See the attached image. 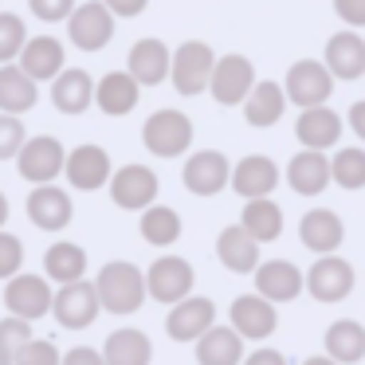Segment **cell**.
<instances>
[{"label": "cell", "instance_id": "cell-1", "mask_svg": "<svg viewBox=\"0 0 365 365\" xmlns=\"http://www.w3.org/2000/svg\"><path fill=\"white\" fill-rule=\"evenodd\" d=\"M95 291H98V307L106 314H138L142 302L150 299L145 294V271L130 259H110L98 267V279H95Z\"/></svg>", "mask_w": 365, "mask_h": 365}, {"label": "cell", "instance_id": "cell-2", "mask_svg": "<svg viewBox=\"0 0 365 365\" xmlns=\"http://www.w3.org/2000/svg\"><path fill=\"white\" fill-rule=\"evenodd\" d=\"M142 142L153 158H181L192 145V118L177 106H161L145 118L142 126Z\"/></svg>", "mask_w": 365, "mask_h": 365}, {"label": "cell", "instance_id": "cell-3", "mask_svg": "<svg viewBox=\"0 0 365 365\" xmlns=\"http://www.w3.org/2000/svg\"><path fill=\"white\" fill-rule=\"evenodd\" d=\"M192 287H197V271L181 255H158L145 267V294L165 302V307H177L181 299H189Z\"/></svg>", "mask_w": 365, "mask_h": 365}, {"label": "cell", "instance_id": "cell-4", "mask_svg": "<svg viewBox=\"0 0 365 365\" xmlns=\"http://www.w3.org/2000/svg\"><path fill=\"white\" fill-rule=\"evenodd\" d=\"M216 67V51L208 48L205 40H185L173 48V63H169V79L181 95H200L208 91V79H212Z\"/></svg>", "mask_w": 365, "mask_h": 365}, {"label": "cell", "instance_id": "cell-5", "mask_svg": "<svg viewBox=\"0 0 365 365\" xmlns=\"http://www.w3.org/2000/svg\"><path fill=\"white\" fill-rule=\"evenodd\" d=\"M51 299H56V287L36 271H20L4 283V310L12 318H24V322L51 314Z\"/></svg>", "mask_w": 365, "mask_h": 365}, {"label": "cell", "instance_id": "cell-6", "mask_svg": "<svg viewBox=\"0 0 365 365\" xmlns=\"http://www.w3.org/2000/svg\"><path fill=\"white\" fill-rule=\"evenodd\" d=\"M158 192H161L158 173L142 161H130V165L110 173V200L126 212H145L150 205H158Z\"/></svg>", "mask_w": 365, "mask_h": 365}, {"label": "cell", "instance_id": "cell-7", "mask_svg": "<svg viewBox=\"0 0 365 365\" xmlns=\"http://www.w3.org/2000/svg\"><path fill=\"white\" fill-rule=\"evenodd\" d=\"M63 165H67V150H63V142H59L56 134L28 138L24 150H20V158H16L20 177L32 181V189L36 185H56V177L63 173Z\"/></svg>", "mask_w": 365, "mask_h": 365}, {"label": "cell", "instance_id": "cell-8", "mask_svg": "<svg viewBox=\"0 0 365 365\" xmlns=\"http://www.w3.org/2000/svg\"><path fill=\"white\" fill-rule=\"evenodd\" d=\"M354 283H357V271H354V263L341 259V255H318L307 267V275H302V287H307L318 302H341L354 291Z\"/></svg>", "mask_w": 365, "mask_h": 365}, {"label": "cell", "instance_id": "cell-9", "mask_svg": "<svg viewBox=\"0 0 365 365\" xmlns=\"http://www.w3.org/2000/svg\"><path fill=\"white\" fill-rule=\"evenodd\" d=\"M287 103H294L299 110H310V106H326V98H330L334 91V75L326 71L322 59H299V63H291V71H287Z\"/></svg>", "mask_w": 365, "mask_h": 365}, {"label": "cell", "instance_id": "cell-10", "mask_svg": "<svg viewBox=\"0 0 365 365\" xmlns=\"http://www.w3.org/2000/svg\"><path fill=\"white\" fill-rule=\"evenodd\" d=\"M255 87V67L247 56L240 51H228V56H216L212 79H208V91L220 106H240Z\"/></svg>", "mask_w": 365, "mask_h": 365}, {"label": "cell", "instance_id": "cell-11", "mask_svg": "<svg viewBox=\"0 0 365 365\" xmlns=\"http://www.w3.org/2000/svg\"><path fill=\"white\" fill-rule=\"evenodd\" d=\"M98 291L95 283L79 279V283H67V287H56V299H51V314L63 330H87L91 322L98 318Z\"/></svg>", "mask_w": 365, "mask_h": 365}, {"label": "cell", "instance_id": "cell-12", "mask_svg": "<svg viewBox=\"0 0 365 365\" xmlns=\"http://www.w3.org/2000/svg\"><path fill=\"white\" fill-rule=\"evenodd\" d=\"M67 36H71V43H75V48H83V51L106 48L110 36H114V12L106 9L103 0L75 4V12L67 16Z\"/></svg>", "mask_w": 365, "mask_h": 365}, {"label": "cell", "instance_id": "cell-13", "mask_svg": "<svg viewBox=\"0 0 365 365\" xmlns=\"http://www.w3.org/2000/svg\"><path fill=\"white\" fill-rule=\"evenodd\" d=\"M228 326L244 341H263V338L275 334L279 310H275V302L259 299L255 291L252 294H240V299H232V307H228Z\"/></svg>", "mask_w": 365, "mask_h": 365}, {"label": "cell", "instance_id": "cell-14", "mask_svg": "<svg viewBox=\"0 0 365 365\" xmlns=\"http://www.w3.org/2000/svg\"><path fill=\"white\" fill-rule=\"evenodd\" d=\"M63 173H67V185H71V189L95 192V189H103V185H110V173H114L110 153L95 142H83V145H75V150H67Z\"/></svg>", "mask_w": 365, "mask_h": 365}, {"label": "cell", "instance_id": "cell-15", "mask_svg": "<svg viewBox=\"0 0 365 365\" xmlns=\"http://www.w3.org/2000/svg\"><path fill=\"white\" fill-rule=\"evenodd\" d=\"M181 181H185V189L197 192V197H216V192L232 181V161L224 158L220 150H197V153L185 158Z\"/></svg>", "mask_w": 365, "mask_h": 365}, {"label": "cell", "instance_id": "cell-16", "mask_svg": "<svg viewBox=\"0 0 365 365\" xmlns=\"http://www.w3.org/2000/svg\"><path fill=\"white\" fill-rule=\"evenodd\" d=\"M169 63H173V51H169V43L158 40V36H142V40L126 51V71L138 87H158V83H165Z\"/></svg>", "mask_w": 365, "mask_h": 365}, {"label": "cell", "instance_id": "cell-17", "mask_svg": "<svg viewBox=\"0 0 365 365\" xmlns=\"http://www.w3.org/2000/svg\"><path fill=\"white\" fill-rule=\"evenodd\" d=\"M212 326H216V302L205 299V294H189L177 307H169L165 314V334L173 341H197Z\"/></svg>", "mask_w": 365, "mask_h": 365}, {"label": "cell", "instance_id": "cell-18", "mask_svg": "<svg viewBox=\"0 0 365 365\" xmlns=\"http://www.w3.org/2000/svg\"><path fill=\"white\" fill-rule=\"evenodd\" d=\"M24 208H28V220H32L36 228H43V232H63L67 224H71V216H75L71 192L59 189V185H36V189L28 192Z\"/></svg>", "mask_w": 365, "mask_h": 365}, {"label": "cell", "instance_id": "cell-19", "mask_svg": "<svg viewBox=\"0 0 365 365\" xmlns=\"http://www.w3.org/2000/svg\"><path fill=\"white\" fill-rule=\"evenodd\" d=\"M232 189L240 192L244 200H259V197H271L279 185V165L267 158V153H247L232 165Z\"/></svg>", "mask_w": 365, "mask_h": 365}, {"label": "cell", "instance_id": "cell-20", "mask_svg": "<svg viewBox=\"0 0 365 365\" xmlns=\"http://www.w3.org/2000/svg\"><path fill=\"white\" fill-rule=\"evenodd\" d=\"M299 240L314 255H334L341 247V240H346V224H341V216L334 208H310L299 220Z\"/></svg>", "mask_w": 365, "mask_h": 365}, {"label": "cell", "instance_id": "cell-21", "mask_svg": "<svg viewBox=\"0 0 365 365\" xmlns=\"http://www.w3.org/2000/svg\"><path fill=\"white\" fill-rule=\"evenodd\" d=\"M63 59H67L63 40H56V36H28L16 67L32 83H43V79H56V75L63 71Z\"/></svg>", "mask_w": 365, "mask_h": 365}, {"label": "cell", "instance_id": "cell-22", "mask_svg": "<svg viewBox=\"0 0 365 365\" xmlns=\"http://www.w3.org/2000/svg\"><path fill=\"white\" fill-rule=\"evenodd\" d=\"M302 291V271L291 259H263L255 267V294L267 302H291Z\"/></svg>", "mask_w": 365, "mask_h": 365}, {"label": "cell", "instance_id": "cell-23", "mask_svg": "<svg viewBox=\"0 0 365 365\" xmlns=\"http://www.w3.org/2000/svg\"><path fill=\"white\" fill-rule=\"evenodd\" d=\"M294 134H299L302 150L326 153V150H330V145L341 138V114L334 110V106H310V110H299Z\"/></svg>", "mask_w": 365, "mask_h": 365}, {"label": "cell", "instance_id": "cell-24", "mask_svg": "<svg viewBox=\"0 0 365 365\" xmlns=\"http://www.w3.org/2000/svg\"><path fill=\"white\" fill-rule=\"evenodd\" d=\"M51 103L59 114H83L87 106H95V79L83 67H63L51 79Z\"/></svg>", "mask_w": 365, "mask_h": 365}, {"label": "cell", "instance_id": "cell-25", "mask_svg": "<svg viewBox=\"0 0 365 365\" xmlns=\"http://www.w3.org/2000/svg\"><path fill=\"white\" fill-rule=\"evenodd\" d=\"M103 361L106 365H150L153 361V341L138 326H118L103 341Z\"/></svg>", "mask_w": 365, "mask_h": 365}, {"label": "cell", "instance_id": "cell-26", "mask_svg": "<svg viewBox=\"0 0 365 365\" xmlns=\"http://www.w3.org/2000/svg\"><path fill=\"white\" fill-rule=\"evenodd\" d=\"M138 98H142V87L130 79L126 67H118V71H106L103 79L95 83V103H98V110L110 114V118L130 114V110L138 106Z\"/></svg>", "mask_w": 365, "mask_h": 365}, {"label": "cell", "instance_id": "cell-27", "mask_svg": "<svg viewBox=\"0 0 365 365\" xmlns=\"http://www.w3.org/2000/svg\"><path fill=\"white\" fill-rule=\"evenodd\" d=\"M287 185H291L299 197H318V192L330 185V158L318 150H299L287 161Z\"/></svg>", "mask_w": 365, "mask_h": 365}, {"label": "cell", "instance_id": "cell-28", "mask_svg": "<svg viewBox=\"0 0 365 365\" xmlns=\"http://www.w3.org/2000/svg\"><path fill=\"white\" fill-rule=\"evenodd\" d=\"M216 259H220L228 271H236V275H255V267L263 263L259 259V244H255L240 224H228V228L216 236Z\"/></svg>", "mask_w": 365, "mask_h": 365}, {"label": "cell", "instance_id": "cell-29", "mask_svg": "<svg viewBox=\"0 0 365 365\" xmlns=\"http://www.w3.org/2000/svg\"><path fill=\"white\" fill-rule=\"evenodd\" d=\"M322 63L334 79H357V75H365V40L357 32H334L326 40Z\"/></svg>", "mask_w": 365, "mask_h": 365}, {"label": "cell", "instance_id": "cell-30", "mask_svg": "<svg viewBox=\"0 0 365 365\" xmlns=\"http://www.w3.org/2000/svg\"><path fill=\"white\" fill-rule=\"evenodd\" d=\"M197 365H244V338H240L232 326L216 322L208 334H200L197 341Z\"/></svg>", "mask_w": 365, "mask_h": 365}, {"label": "cell", "instance_id": "cell-31", "mask_svg": "<svg viewBox=\"0 0 365 365\" xmlns=\"http://www.w3.org/2000/svg\"><path fill=\"white\" fill-rule=\"evenodd\" d=\"M87 252H83L79 244H71V240H56V244L43 252V279L48 283H79V279H87Z\"/></svg>", "mask_w": 365, "mask_h": 365}, {"label": "cell", "instance_id": "cell-32", "mask_svg": "<svg viewBox=\"0 0 365 365\" xmlns=\"http://www.w3.org/2000/svg\"><path fill=\"white\" fill-rule=\"evenodd\" d=\"M287 110V91L275 79H255L252 95L244 98V118L252 126H275Z\"/></svg>", "mask_w": 365, "mask_h": 365}, {"label": "cell", "instance_id": "cell-33", "mask_svg": "<svg viewBox=\"0 0 365 365\" xmlns=\"http://www.w3.org/2000/svg\"><path fill=\"white\" fill-rule=\"evenodd\" d=\"M326 357H334L338 365H354L365 357V326L357 318H338V322L326 326Z\"/></svg>", "mask_w": 365, "mask_h": 365}, {"label": "cell", "instance_id": "cell-34", "mask_svg": "<svg viewBox=\"0 0 365 365\" xmlns=\"http://www.w3.org/2000/svg\"><path fill=\"white\" fill-rule=\"evenodd\" d=\"M240 228H244L259 247H263V244H271V240L283 236V208H279L271 197L247 200L244 212H240Z\"/></svg>", "mask_w": 365, "mask_h": 365}, {"label": "cell", "instance_id": "cell-35", "mask_svg": "<svg viewBox=\"0 0 365 365\" xmlns=\"http://www.w3.org/2000/svg\"><path fill=\"white\" fill-rule=\"evenodd\" d=\"M40 98V83H32L16 63H4L0 67V114H24L36 106Z\"/></svg>", "mask_w": 365, "mask_h": 365}, {"label": "cell", "instance_id": "cell-36", "mask_svg": "<svg viewBox=\"0 0 365 365\" xmlns=\"http://www.w3.org/2000/svg\"><path fill=\"white\" fill-rule=\"evenodd\" d=\"M138 232H142L145 244L153 247H169L181 240V212L169 205H150L142 212V220H138Z\"/></svg>", "mask_w": 365, "mask_h": 365}, {"label": "cell", "instance_id": "cell-37", "mask_svg": "<svg viewBox=\"0 0 365 365\" xmlns=\"http://www.w3.org/2000/svg\"><path fill=\"white\" fill-rule=\"evenodd\" d=\"M330 181L341 189H365V145H341L330 158Z\"/></svg>", "mask_w": 365, "mask_h": 365}, {"label": "cell", "instance_id": "cell-38", "mask_svg": "<svg viewBox=\"0 0 365 365\" xmlns=\"http://www.w3.org/2000/svg\"><path fill=\"white\" fill-rule=\"evenodd\" d=\"M32 322H24V318H0V365H16V357L28 349V341H32Z\"/></svg>", "mask_w": 365, "mask_h": 365}, {"label": "cell", "instance_id": "cell-39", "mask_svg": "<svg viewBox=\"0 0 365 365\" xmlns=\"http://www.w3.org/2000/svg\"><path fill=\"white\" fill-rule=\"evenodd\" d=\"M28 43V24L20 12H4L0 9V67L4 63H16L20 51Z\"/></svg>", "mask_w": 365, "mask_h": 365}, {"label": "cell", "instance_id": "cell-40", "mask_svg": "<svg viewBox=\"0 0 365 365\" xmlns=\"http://www.w3.org/2000/svg\"><path fill=\"white\" fill-rule=\"evenodd\" d=\"M24 267V240L16 232L0 228V283H9L12 275H20Z\"/></svg>", "mask_w": 365, "mask_h": 365}, {"label": "cell", "instance_id": "cell-41", "mask_svg": "<svg viewBox=\"0 0 365 365\" xmlns=\"http://www.w3.org/2000/svg\"><path fill=\"white\" fill-rule=\"evenodd\" d=\"M24 142H28V130H24V122H20L16 114H0V161L20 158V150H24Z\"/></svg>", "mask_w": 365, "mask_h": 365}, {"label": "cell", "instance_id": "cell-42", "mask_svg": "<svg viewBox=\"0 0 365 365\" xmlns=\"http://www.w3.org/2000/svg\"><path fill=\"white\" fill-rule=\"evenodd\" d=\"M59 361H63V354L51 338H32L28 349L16 357V365H59Z\"/></svg>", "mask_w": 365, "mask_h": 365}, {"label": "cell", "instance_id": "cell-43", "mask_svg": "<svg viewBox=\"0 0 365 365\" xmlns=\"http://www.w3.org/2000/svg\"><path fill=\"white\" fill-rule=\"evenodd\" d=\"M28 9H32L40 20L56 24V20H67L75 12V0H28Z\"/></svg>", "mask_w": 365, "mask_h": 365}, {"label": "cell", "instance_id": "cell-44", "mask_svg": "<svg viewBox=\"0 0 365 365\" xmlns=\"http://www.w3.org/2000/svg\"><path fill=\"white\" fill-rule=\"evenodd\" d=\"M334 12H338L349 28H361L365 24V0H334Z\"/></svg>", "mask_w": 365, "mask_h": 365}, {"label": "cell", "instance_id": "cell-45", "mask_svg": "<svg viewBox=\"0 0 365 365\" xmlns=\"http://www.w3.org/2000/svg\"><path fill=\"white\" fill-rule=\"evenodd\" d=\"M59 365H106V361H103V349L75 346V349H67V354H63V361H59Z\"/></svg>", "mask_w": 365, "mask_h": 365}, {"label": "cell", "instance_id": "cell-46", "mask_svg": "<svg viewBox=\"0 0 365 365\" xmlns=\"http://www.w3.org/2000/svg\"><path fill=\"white\" fill-rule=\"evenodd\" d=\"M103 4L114 12V16H138V12L150 4V0H103Z\"/></svg>", "mask_w": 365, "mask_h": 365}, {"label": "cell", "instance_id": "cell-47", "mask_svg": "<svg viewBox=\"0 0 365 365\" xmlns=\"http://www.w3.org/2000/svg\"><path fill=\"white\" fill-rule=\"evenodd\" d=\"M244 365H287V357L279 354V349H252V354L244 357Z\"/></svg>", "mask_w": 365, "mask_h": 365}, {"label": "cell", "instance_id": "cell-48", "mask_svg": "<svg viewBox=\"0 0 365 365\" xmlns=\"http://www.w3.org/2000/svg\"><path fill=\"white\" fill-rule=\"evenodd\" d=\"M346 122H349V130H354V134H357V138H361V142H365V98H357V103L349 106Z\"/></svg>", "mask_w": 365, "mask_h": 365}, {"label": "cell", "instance_id": "cell-49", "mask_svg": "<svg viewBox=\"0 0 365 365\" xmlns=\"http://www.w3.org/2000/svg\"><path fill=\"white\" fill-rule=\"evenodd\" d=\"M302 365H338V361H334V357H326V354H314V357H307Z\"/></svg>", "mask_w": 365, "mask_h": 365}, {"label": "cell", "instance_id": "cell-50", "mask_svg": "<svg viewBox=\"0 0 365 365\" xmlns=\"http://www.w3.org/2000/svg\"><path fill=\"white\" fill-rule=\"evenodd\" d=\"M4 224H9V197L0 192V228H4Z\"/></svg>", "mask_w": 365, "mask_h": 365}]
</instances>
